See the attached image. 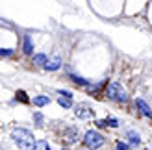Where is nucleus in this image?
Wrapping results in <instances>:
<instances>
[{
  "label": "nucleus",
  "instance_id": "nucleus-1",
  "mask_svg": "<svg viewBox=\"0 0 152 150\" xmlns=\"http://www.w3.org/2000/svg\"><path fill=\"white\" fill-rule=\"evenodd\" d=\"M11 139L20 150H35V146H37L35 139H34V133L24 130V128H15L11 132Z\"/></svg>",
  "mask_w": 152,
  "mask_h": 150
},
{
  "label": "nucleus",
  "instance_id": "nucleus-2",
  "mask_svg": "<svg viewBox=\"0 0 152 150\" xmlns=\"http://www.w3.org/2000/svg\"><path fill=\"white\" fill-rule=\"evenodd\" d=\"M106 96L113 102H126L128 100V95L126 91L123 89V85L119 82H111V84L106 87Z\"/></svg>",
  "mask_w": 152,
  "mask_h": 150
},
{
  "label": "nucleus",
  "instance_id": "nucleus-3",
  "mask_svg": "<svg viewBox=\"0 0 152 150\" xmlns=\"http://www.w3.org/2000/svg\"><path fill=\"white\" fill-rule=\"evenodd\" d=\"M83 143H86L87 148L96 150V148H100V146L104 145V137H102L96 130H89L86 135H83Z\"/></svg>",
  "mask_w": 152,
  "mask_h": 150
},
{
  "label": "nucleus",
  "instance_id": "nucleus-4",
  "mask_svg": "<svg viewBox=\"0 0 152 150\" xmlns=\"http://www.w3.org/2000/svg\"><path fill=\"white\" fill-rule=\"evenodd\" d=\"M74 113H76V117H78V119H91V117L95 115V109L91 108L89 104L82 102V104H78V106H76Z\"/></svg>",
  "mask_w": 152,
  "mask_h": 150
},
{
  "label": "nucleus",
  "instance_id": "nucleus-5",
  "mask_svg": "<svg viewBox=\"0 0 152 150\" xmlns=\"http://www.w3.org/2000/svg\"><path fill=\"white\" fill-rule=\"evenodd\" d=\"M135 108H137V109H139L145 117L152 119V109H150V106H148V104L143 100V98H135Z\"/></svg>",
  "mask_w": 152,
  "mask_h": 150
},
{
  "label": "nucleus",
  "instance_id": "nucleus-6",
  "mask_svg": "<svg viewBox=\"0 0 152 150\" xmlns=\"http://www.w3.org/2000/svg\"><path fill=\"white\" fill-rule=\"evenodd\" d=\"M59 67H61V58H59V56H54L52 59H48V61H47L45 69L50 71V72H54V71H58V69H59Z\"/></svg>",
  "mask_w": 152,
  "mask_h": 150
},
{
  "label": "nucleus",
  "instance_id": "nucleus-7",
  "mask_svg": "<svg viewBox=\"0 0 152 150\" xmlns=\"http://www.w3.org/2000/svg\"><path fill=\"white\" fill-rule=\"evenodd\" d=\"M22 48H24V54H26V56H32V52H34V43H32V37H30V35H24Z\"/></svg>",
  "mask_w": 152,
  "mask_h": 150
},
{
  "label": "nucleus",
  "instance_id": "nucleus-8",
  "mask_svg": "<svg viewBox=\"0 0 152 150\" xmlns=\"http://www.w3.org/2000/svg\"><path fill=\"white\" fill-rule=\"evenodd\" d=\"M32 61H34V65L45 67V65H47V61H48V58H47V54H35V56L32 58Z\"/></svg>",
  "mask_w": 152,
  "mask_h": 150
},
{
  "label": "nucleus",
  "instance_id": "nucleus-9",
  "mask_svg": "<svg viewBox=\"0 0 152 150\" xmlns=\"http://www.w3.org/2000/svg\"><path fill=\"white\" fill-rule=\"evenodd\" d=\"M126 137L130 139V143H132V145H139V143H141L139 133H137V132H134V130H128V132H126Z\"/></svg>",
  "mask_w": 152,
  "mask_h": 150
},
{
  "label": "nucleus",
  "instance_id": "nucleus-10",
  "mask_svg": "<svg viewBox=\"0 0 152 150\" xmlns=\"http://www.w3.org/2000/svg\"><path fill=\"white\" fill-rule=\"evenodd\" d=\"M34 104L35 106H39V108H43V106H47V104H50V98L47 95H39V96H35L34 98Z\"/></svg>",
  "mask_w": 152,
  "mask_h": 150
},
{
  "label": "nucleus",
  "instance_id": "nucleus-11",
  "mask_svg": "<svg viewBox=\"0 0 152 150\" xmlns=\"http://www.w3.org/2000/svg\"><path fill=\"white\" fill-rule=\"evenodd\" d=\"M58 104H59L61 108L69 109V108H72V98H67V96H59V98H58Z\"/></svg>",
  "mask_w": 152,
  "mask_h": 150
},
{
  "label": "nucleus",
  "instance_id": "nucleus-12",
  "mask_svg": "<svg viewBox=\"0 0 152 150\" xmlns=\"http://www.w3.org/2000/svg\"><path fill=\"white\" fill-rule=\"evenodd\" d=\"M76 139H78V128H71L67 133V143H74Z\"/></svg>",
  "mask_w": 152,
  "mask_h": 150
},
{
  "label": "nucleus",
  "instance_id": "nucleus-13",
  "mask_svg": "<svg viewBox=\"0 0 152 150\" xmlns=\"http://www.w3.org/2000/svg\"><path fill=\"white\" fill-rule=\"evenodd\" d=\"M71 78H72V82H74V84H78V85H83V87H87V85H89V82H87L86 78H82V76H76V74H71Z\"/></svg>",
  "mask_w": 152,
  "mask_h": 150
},
{
  "label": "nucleus",
  "instance_id": "nucleus-14",
  "mask_svg": "<svg viewBox=\"0 0 152 150\" xmlns=\"http://www.w3.org/2000/svg\"><path fill=\"white\" fill-rule=\"evenodd\" d=\"M35 150H52V148H50V145L47 143V141H37Z\"/></svg>",
  "mask_w": 152,
  "mask_h": 150
},
{
  "label": "nucleus",
  "instance_id": "nucleus-15",
  "mask_svg": "<svg viewBox=\"0 0 152 150\" xmlns=\"http://www.w3.org/2000/svg\"><path fill=\"white\" fill-rule=\"evenodd\" d=\"M17 100L24 102V104H28V102H30V98L26 96V93H24V91H19V93H17Z\"/></svg>",
  "mask_w": 152,
  "mask_h": 150
},
{
  "label": "nucleus",
  "instance_id": "nucleus-16",
  "mask_svg": "<svg viewBox=\"0 0 152 150\" xmlns=\"http://www.w3.org/2000/svg\"><path fill=\"white\" fill-rule=\"evenodd\" d=\"M108 126H111V128H117V126H119V121H117V119H113V117H110V119H108Z\"/></svg>",
  "mask_w": 152,
  "mask_h": 150
},
{
  "label": "nucleus",
  "instance_id": "nucleus-17",
  "mask_svg": "<svg viewBox=\"0 0 152 150\" xmlns=\"http://www.w3.org/2000/svg\"><path fill=\"white\" fill-rule=\"evenodd\" d=\"M0 56H2V58L11 56V50H10V48H0Z\"/></svg>",
  "mask_w": 152,
  "mask_h": 150
},
{
  "label": "nucleus",
  "instance_id": "nucleus-18",
  "mask_svg": "<svg viewBox=\"0 0 152 150\" xmlns=\"http://www.w3.org/2000/svg\"><path fill=\"white\" fill-rule=\"evenodd\" d=\"M59 95H61V96H67V98H72V96H74L71 91H59Z\"/></svg>",
  "mask_w": 152,
  "mask_h": 150
},
{
  "label": "nucleus",
  "instance_id": "nucleus-19",
  "mask_svg": "<svg viewBox=\"0 0 152 150\" xmlns=\"http://www.w3.org/2000/svg\"><path fill=\"white\" fill-rule=\"evenodd\" d=\"M96 126L98 128H106V126H108V121H96Z\"/></svg>",
  "mask_w": 152,
  "mask_h": 150
},
{
  "label": "nucleus",
  "instance_id": "nucleus-20",
  "mask_svg": "<svg viewBox=\"0 0 152 150\" xmlns=\"http://www.w3.org/2000/svg\"><path fill=\"white\" fill-rule=\"evenodd\" d=\"M117 150H128V146L124 143H117Z\"/></svg>",
  "mask_w": 152,
  "mask_h": 150
},
{
  "label": "nucleus",
  "instance_id": "nucleus-21",
  "mask_svg": "<svg viewBox=\"0 0 152 150\" xmlns=\"http://www.w3.org/2000/svg\"><path fill=\"white\" fill-rule=\"evenodd\" d=\"M34 117H35V121H37V122H41V121H43V115H41V113H35Z\"/></svg>",
  "mask_w": 152,
  "mask_h": 150
}]
</instances>
